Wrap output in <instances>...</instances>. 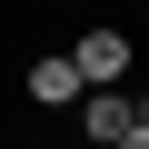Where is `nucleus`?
Listing matches in <instances>:
<instances>
[{"label":"nucleus","instance_id":"obj_1","mask_svg":"<svg viewBox=\"0 0 149 149\" xmlns=\"http://www.w3.org/2000/svg\"><path fill=\"white\" fill-rule=\"evenodd\" d=\"M70 119H80V129H90V149H119V139L139 129V100H129L119 80H90L80 100H70Z\"/></svg>","mask_w":149,"mask_h":149},{"label":"nucleus","instance_id":"obj_2","mask_svg":"<svg viewBox=\"0 0 149 149\" xmlns=\"http://www.w3.org/2000/svg\"><path fill=\"white\" fill-rule=\"evenodd\" d=\"M80 90H90V80H80V60H70V50H40V60L20 70V100H30V109H70Z\"/></svg>","mask_w":149,"mask_h":149},{"label":"nucleus","instance_id":"obj_3","mask_svg":"<svg viewBox=\"0 0 149 149\" xmlns=\"http://www.w3.org/2000/svg\"><path fill=\"white\" fill-rule=\"evenodd\" d=\"M70 60H80V80H129L139 40H129V30H109V20H90L80 40H70Z\"/></svg>","mask_w":149,"mask_h":149},{"label":"nucleus","instance_id":"obj_4","mask_svg":"<svg viewBox=\"0 0 149 149\" xmlns=\"http://www.w3.org/2000/svg\"><path fill=\"white\" fill-rule=\"evenodd\" d=\"M119 149H149V129H129V139H119Z\"/></svg>","mask_w":149,"mask_h":149},{"label":"nucleus","instance_id":"obj_5","mask_svg":"<svg viewBox=\"0 0 149 149\" xmlns=\"http://www.w3.org/2000/svg\"><path fill=\"white\" fill-rule=\"evenodd\" d=\"M139 129H149V90H139Z\"/></svg>","mask_w":149,"mask_h":149}]
</instances>
